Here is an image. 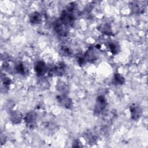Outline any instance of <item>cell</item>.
<instances>
[{"label": "cell", "instance_id": "cell-1", "mask_svg": "<svg viewBox=\"0 0 148 148\" xmlns=\"http://www.w3.org/2000/svg\"><path fill=\"white\" fill-rule=\"evenodd\" d=\"M54 31L56 33L61 36H65L68 33L67 27L61 22L56 23L54 26Z\"/></svg>", "mask_w": 148, "mask_h": 148}, {"label": "cell", "instance_id": "cell-2", "mask_svg": "<svg viewBox=\"0 0 148 148\" xmlns=\"http://www.w3.org/2000/svg\"><path fill=\"white\" fill-rule=\"evenodd\" d=\"M46 65L45 63L42 61H38L35 64V70L39 75H43L46 72Z\"/></svg>", "mask_w": 148, "mask_h": 148}, {"label": "cell", "instance_id": "cell-3", "mask_svg": "<svg viewBox=\"0 0 148 148\" xmlns=\"http://www.w3.org/2000/svg\"><path fill=\"white\" fill-rule=\"evenodd\" d=\"M130 112H131L132 119H133L134 120H137L139 118L141 113V110L138 106H136L135 105L132 106L130 108Z\"/></svg>", "mask_w": 148, "mask_h": 148}, {"label": "cell", "instance_id": "cell-4", "mask_svg": "<svg viewBox=\"0 0 148 148\" xmlns=\"http://www.w3.org/2000/svg\"><path fill=\"white\" fill-rule=\"evenodd\" d=\"M26 122L27 124L30 127H33L35 126V120H36V116L34 113L31 112L29 113L26 117Z\"/></svg>", "mask_w": 148, "mask_h": 148}, {"label": "cell", "instance_id": "cell-5", "mask_svg": "<svg viewBox=\"0 0 148 148\" xmlns=\"http://www.w3.org/2000/svg\"><path fill=\"white\" fill-rule=\"evenodd\" d=\"M42 21V16L38 12H35L30 16V22L33 24H38Z\"/></svg>", "mask_w": 148, "mask_h": 148}, {"label": "cell", "instance_id": "cell-6", "mask_svg": "<svg viewBox=\"0 0 148 148\" xmlns=\"http://www.w3.org/2000/svg\"><path fill=\"white\" fill-rule=\"evenodd\" d=\"M106 106V101L104 97L100 96L97 99V105L96 106L97 109L96 110V112H98L103 110Z\"/></svg>", "mask_w": 148, "mask_h": 148}, {"label": "cell", "instance_id": "cell-7", "mask_svg": "<svg viewBox=\"0 0 148 148\" xmlns=\"http://www.w3.org/2000/svg\"><path fill=\"white\" fill-rule=\"evenodd\" d=\"M65 70V65L64 64L60 63L55 67L53 71L56 75H60L63 74Z\"/></svg>", "mask_w": 148, "mask_h": 148}, {"label": "cell", "instance_id": "cell-8", "mask_svg": "<svg viewBox=\"0 0 148 148\" xmlns=\"http://www.w3.org/2000/svg\"><path fill=\"white\" fill-rule=\"evenodd\" d=\"M59 101L62 105H63L65 107H69L71 104V101H70L69 99L65 96H60L58 98Z\"/></svg>", "mask_w": 148, "mask_h": 148}, {"label": "cell", "instance_id": "cell-9", "mask_svg": "<svg viewBox=\"0 0 148 148\" xmlns=\"http://www.w3.org/2000/svg\"><path fill=\"white\" fill-rule=\"evenodd\" d=\"M109 47L110 49V52L113 54H117L119 52V46L114 43H111L109 45Z\"/></svg>", "mask_w": 148, "mask_h": 148}, {"label": "cell", "instance_id": "cell-10", "mask_svg": "<svg viewBox=\"0 0 148 148\" xmlns=\"http://www.w3.org/2000/svg\"><path fill=\"white\" fill-rule=\"evenodd\" d=\"M131 5H132L131 9L134 11V12L139 13L143 9L138 2L133 3V4H132Z\"/></svg>", "mask_w": 148, "mask_h": 148}, {"label": "cell", "instance_id": "cell-11", "mask_svg": "<svg viewBox=\"0 0 148 148\" xmlns=\"http://www.w3.org/2000/svg\"><path fill=\"white\" fill-rule=\"evenodd\" d=\"M61 50L65 56H70L72 54V50H71V49L66 46H63L61 48Z\"/></svg>", "mask_w": 148, "mask_h": 148}, {"label": "cell", "instance_id": "cell-12", "mask_svg": "<svg viewBox=\"0 0 148 148\" xmlns=\"http://www.w3.org/2000/svg\"><path fill=\"white\" fill-rule=\"evenodd\" d=\"M16 69L18 72H19L22 74L25 73V68L22 63H19L17 64L16 67Z\"/></svg>", "mask_w": 148, "mask_h": 148}, {"label": "cell", "instance_id": "cell-13", "mask_svg": "<svg viewBox=\"0 0 148 148\" xmlns=\"http://www.w3.org/2000/svg\"><path fill=\"white\" fill-rule=\"evenodd\" d=\"M115 81H116L119 84H123V83L124 82V78H123L122 75H120V74H119V73L115 74Z\"/></svg>", "mask_w": 148, "mask_h": 148}, {"label": "cell", "instance_id": "cell-14", "mask_svg": "<svg viewBox=\"0 0 148 148\" xmlns=\"http://www.w3.org/2000/svg\"><path fill=\"white\" fill-rule=\"evenodd\" d=\"M101 31L103 32V33H105V34H107V35L110 34L111 33H112L110 32V27H108V26H107V25H104L101 27Z\"/></svg>", "mask_w": 148, "mask_h": 148}, {"label": "cell", "instance_id": "cell-15", "mask_svg": "<svg viewBox=\"0 0 148 148\" xmlns=\"http://www.w3.org/2000/svg\"><path fill=\"white\" fill-rule=\"evenodd\" d=\"M12 120L13 121H17V120H20V116L17 113L13 114V115H12Z\"/></svg>", "mask_w": 148, "mask_h": 148}]
</instances>
